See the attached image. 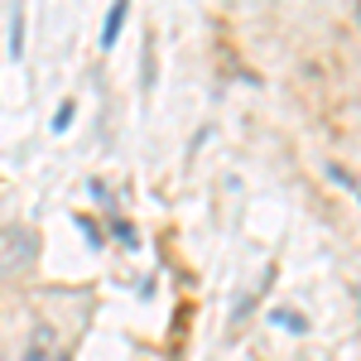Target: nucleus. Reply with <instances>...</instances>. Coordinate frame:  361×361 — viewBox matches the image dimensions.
I'll use <instances>...</instances> for the list:
<instances>
[{"label": "nucleus", "mask_w": 361, "mask_h": 361, "mask_svg": "<svg viewBox=\"0 0 361 361\" xmlns=\"http://www.w3.org/2000/svg\"><path fill=\"white\" fill-rule=\"evenodd\" d=\"M34 255H39L34 231H25V226H5V231H0V279L29 270V265H34Z\"/></svg>", "instance_id": "f257e3e1"}, {"label": "nucleus", "mask_w": 361, "mask_h": 361, "mask_svg": "<svg viewBox=\"0 0 361 361\" xmlns=\"http://www.w3.org/2000/svg\"><path fill=\"white\" fill-rule=\"evenodd\" d=\"M49 347H54V328H49V323H39V328H34V337H29L25 361H44V357H49Z\"/></svg>", "instance_id": "f03ea898"}, {"label": "nucleus", "mask_w": 361, "mask_h": 361, "mask_svg": "<svg viewBox=\"0 0 361 361\" xmlns=\"http://www.w3.org/2000/svg\"><path fill=\"white\" fill-rule=\"evenodd\" d=\"M121 20H126V5H111V15H106V34H102L106 44L116 39V29H121Z\"/></svg>", "instance_id": "7ed1b4c3"}]
</instances>
